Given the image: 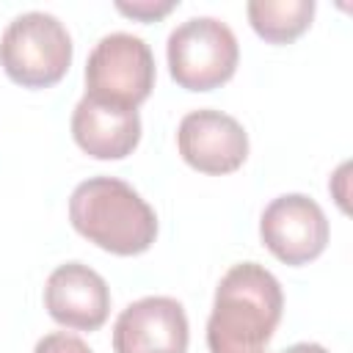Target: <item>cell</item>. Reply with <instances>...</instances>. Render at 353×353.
I'll list each match as a JSON object with an SVG mask.
<instances>
[{
	"instance_id": "cell-4",
	"label": "cell",
	"mask_w": 353,
	"mask_h": 353,
	"mask_svg": "<svg viewBox=\"0 0 353 353\" xmlns=\"http://www.w3.org/2000/svg\"><path fill=\"white\" fill-rule=\"evenodd\" d=\"M165 55L176 85L188 91H212L234 74L240 47L226 22L215 17H190L171 30Z\"/></svg>"
},
{
	"instance_id": "cell-1",
	"label": "cell",
	"mask_w": 353,
	"mask_h": 353,
	"mask_svg": "<svg viewBox=\"0 0 353 353\" xmlns=\"http://www.w3.org/2000/svg\"><path fill=\"white\" fill-rule=\"evenodd\" d=\"M284 309L279 279L256 265H232L215 290L207 320L210 353H262L270 342Z\"/></svg>"
},
{
	"instance_id": "cell-6",
	"label": "cell",
	"mask_w": 353,
	"mask_h": 353,
	"mask_svg": "<svg viewBox=\"0 0 353 353\" xmlns=\"http://www.w3.org/2000/svg\"><path fill=\"white\" fill-rule=\"evenodd\" d=\"M259 234L268 251L284 265H306L328 245V218L314 199L284 193L265 207Z\"/></svg>"
},
{
	"instance_id": "cell-11",
	"label": "cell",
	"mask_w": 353,
	"mask_h": 353,
	"mask_svg": "<svg viewBox=\"0 0 353 353\" xmlns=\"http://www.w3.org/2000/svg\"><path fill=\"white\" fill-rule=\"evenodd\" d=\"M251 28L270 44L298 39L314 17V0H251L245 6Z\"/></svg>"
},
{
	"instance_id": "cell-7",
	"label": "cell",
	"mask_w": 353,
	"mask_h": 353,
	"mask_svg": "<svg viewBox=\"0 0 353 353\" xmlns=\"http://www.w3.org/2000/svg\"><path fill=\"white\" fill-rule=\"evenodd\" d=\"M176 146L182 160L201 174H232L248 157V135L243 124L212 108H199L182 116Z\"/></svg>"
},
{
	"instance_id": "cell-14",
	"label": "cell",
	"mask_w": 353,
	"mask_h": 353,
	"mask_svg": "<svg viewBox=\"0 0 353 353\" xmlns=\"http://www.w3.org/2000/svg\"><path fill=\"white\" fill-rule=\"evenodd\" d=\"M281 353H328V350L323 345H317V342H298V345H290Z\"/></svg>"
},
{
	"instance_id": "cell-3",
	"label": "cell",
	"mask_w": 353,
	"mask_h": 353,
	"mask_svg": "<svg viewBox=\"0 0 353 353\" xmlns=\"http://www.w3.org/2000/svg\"><path fill=\"white\" fill-rule=\"evenodd\" d=\"M72 63V39L63 22L44 11H28L8 22L0 39V66L22 88L55 85Z\"/></svg>"
},
{
	"instance_id": "cell-10",
	"label": "cell",
	"mask_w": 353,
	"mask_h": 353,
	"mask_svg": "<svg viewBox=\"0 0 353 353\" xmlns=\"http://www.w3.org/2000/svg\"><path fill=\"white\" fill-rule=\"evenodd\" d=\"M72 135L77 146L97 160H121L141 141V116L135 108L83 97L72 113Z\"/></svg>"
},
{
	"instance_id": "cell-8",
	"label": "cell",
	"mask_w": 353,
	"mask_h": 353,
	"mask_svg": "<svg viewBox=\"0 0 353 353\" xmlns=\"http://www.w3.org/2000/svg\"><path fill=\"white\" fill-rule=\"evenodd\" d=\"M188 317L179 301L149 295L130 303L113 325L116 353H185Z\"/></svg>"
},
{
	"instance_id": "cell-9",
	"label": "cell",
	"mask_w": 353,
	"mask_h": 353,
	"mask_svg": "<svg viewBox=\"0 0 353 353\" xmlns=\"http://www.w3.org/2000/svg\"><path fill=\"white\" fill-rule=\"evenodd\" d=\"M50 317L74 331H97L110 312V290L105 279L83 262L58 265L44 287Z\"/></svg>"
},
{
	"instance_id": "cell-12",
	"label": "cell",
	"mask_w": 353,
	"mask_h": 353,
	"mask_svg": "<svg viewBox=\"0 0 353 353\" xmlns=\"http://www.w3.org/2000/svg\"><path fill=\"white\" fill-rule=\"evenodd\" d=\"M174 6H176L174 0H163V3H160V0H135V3L119 0V3H116V8H119L121 14H127V17H132V19H141V22H154V19L165 17Z\"/></svg>"
},
{
	"instance_id": "cell-2",
	"label": "cell",
	"mask_w": 353,
	"mask_h": 353,
	"mask_svg": "<svg viewBox=\"0 0 353 353\" xmlns=\"http://www.w3.org/2000/svg\"><path fill=\"white\" fill-rule=\"evenodd\" d=\"M69 221L88 243L119 256L143 254L157 237L154 210L116 176L80 182L69 199Z\"/></svg>"
},
{
	"instance_id": "cell-13",
	"label": "cell",
	"mask_w": 353,
	"mask_h": 353,
	"mask_svg": "<svg viewBox=\"0 0 353 353\" xmlns=\"http://www.w3.org/2000/svg\"><path fill=\"white\" fill-rule=\"evenodd\" d=\"M33 353H91V347L74 336V334H66V331H55V334H47L36 342Z\"/></svg>"
},
{
	"instance_id": "cell-5",
	"label": "cell",
	"mask_w": 353,
	"mask_h": 353,
	"mask_svg": "<svg viewBox=\"0 0 353 353\" xmlns=\"http://www.w3.org/2000/svg\"><path fill=\"white\" fill-rule=\"evenodd\" d=\"M154 88V55L141 36L108 33L85 63V97L138 108Z\"/></svg>"
}]
</instances>
